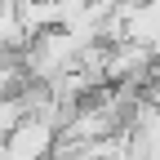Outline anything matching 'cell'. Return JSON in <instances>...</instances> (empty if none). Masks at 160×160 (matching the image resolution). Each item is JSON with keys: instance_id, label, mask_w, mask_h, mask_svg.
<instances>
[{"instance_id": "obj_3", "label": "cell", "mask_w": 160, "mask_h": 160, "mask_svg": "<svg viewBox=\"0 0 160 160\" xmlns=\"http://www.w3.org/2000/svg\"><path fill=\"white\" fill-rule=\"evenodd\" d=\"M31 31L22 22V0H0V49L5 53H27Z\"/></svg>"}, {"instance_id": "obj_1", "label": "cell", "mask_w": 160, "mask_h": 160, "mask_svg": "<svg viewBox=\"0 0 160 160\" xmlns=\"http://www.w3.org/2000/svg\"><path fill=\"white\" fill-rule=\"evenodd\" d=\"M58 147V120L53 116H27L13 133L0 138V160H49Z\"/></svg>"}, {"instance_id": "obj_4", "label": "cell", "mask_w": 160, "mask_h": 160, "mask_svg": "<svg viewBox=\"0 0 160 160\" xmlns=\"http://www.w3.org/2000/svg\"><path fill=\"white\" fill-rule=\"evenodd\" d=\"M0 98H5V93H0Z\"/></svg>"}, {"instance_id": "obj_2", "label": "cell", "mask_w": 160, "mask_h": 160, "mask_svg": "<svg viewBox=\"0 0 160 160\" xmlns=\"http://www.w3.org/2000/svg\"><path fill=\"white\" fill-rule=\"evenodd\" d=\"M129 160H160V98L133 107V125H129Z\"/></svg>"}]
</instances>
